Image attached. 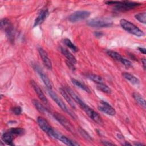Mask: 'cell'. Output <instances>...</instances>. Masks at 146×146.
Segmentation results:
<instances>
[{
	"mask_svg": "<svg viewBox=\"0 0 146 146\" xmlns=\"http://www.w3.org/2000/svg\"><path fill=\"white\" fill-rule=\"evenodd\" d=\"M79 132V133L82 135V137H83L86 140H88V141H92V138L90 136V135L83 129L81 128H79L78 129Z\"/></svg>",
	"mask_w": 146,
	"mask_h": 146,
	"instance_id": "obj_28",
	"label": "cell"
},
{
	"mask_svg": "<svg viewBox=\"0 0 146 146\" xmlns=\"http://www.w3.org/2000/svg\"><path fill=\"white\" fill-rule=\"evenodd\" d=\"M141 3L135 2H131V1H119V3L116 5L115 7V10L119 11H124L129 10H131L138 6H140Z\"/></svg>",
	"mask_w": 146,
	"mask_h": 146,
	"instance_id": "obj_8",
	"label": "cell"
},
{
	"mask_svg": "<svg viewBox=\"0 0 146 146\" xmlns=\"http://www.w3.org/2000/svg\"><path fill=\"white\" fill-rule=\"evenodd\" d=\"M94 35L95 36V37H97V38H100V37H102L103 35V34L100 32V31H95L94 33Z\"/></svg>",
	"mask_w": 146,
	"mask_h": 146,
	"instance_id": "obj_32",
	"label": "cell"
},
{
	"mask_svg": "<svg viewBox=\"0 0 146 146\" xmlns=\"http://www.w3.org/2000/svg\"><path fill=\"white\" fill-rule=\"evenodd\" d=\"M48 10L47 9H43L40 11L38 16L36 17V18L35 19L33 26L35 27L42 24L46 19V18L48 17Z\"/></svg>",
	"mask_w": 146,
	"mask_h": 146,
	"instance_id": "obj_14",
	"label": "cell"
},
{
	"mask_svg": "<svg viewBox=\"0 0 146 146\" xmlns=\"http://www.w3.org/2000/svg\"><path fill=\"white\" fill-rule=\"evenodd\" d=\"M78 104H79V107L81 108V109L94 121H95L96 123L98 124L99 125H103V121L98 113H97L93 109H92L91 107H90L83 100L82 102H80Z\"/></svg>",
	"mask_w": 146,
	"mask_h": 146,
	"instance_id": "obj_1",
	"label": "cell"
},
{
	"mask_svg": "<svg viewBox=\"0 0 146 146\" xmlns=\"http://www.w3.org/2000/svg\"><path fill=\"white\" fill-rule=\"evenodd\" d=\"M13 135L9 131L4 133L2 136V140L8 145H13Z\"/></svg>",
	"mask_w": 146,
	"mask_h": 146,
	"instance_id": "obj_20",
	"label": "cell"
},
{
	"mask_svg": "<svg viewBox=\"0 0 146 146\" xmlns=\"http://www.w3.org/2000/svg\"><path fill=\"white\" fill-rule=\"evenodd\" d=\"M120 24L123 29L136 36L141 37L144 35V32L137 26L125 19H121L120 21Z\"/></svg>",
	"mask_w": 146,
	"mask_h": 146,
	"instance_id": "obj_2",
	"label": "cell"
},
{
	"mask_svg": "<svg viewBox=\"0 0 146 146\" xmlns=\"http://www.w3.org/2000/svg\"><path fill=\"white\" fill-rule=\"evenodd\" d=\"M66 63H67V66L69 67V68H70V69H71V70H75V67H74V64L73 63H71L70 62H69V61H66Z\"/></svg>",
	"mask_w": 146,
	"mask_h": 146,
	"instance_id": "obj_31",
	"label": "cell"
},
{
	"mask_svg": "<svg viewBox=\"0 0 146 146\" xmlns=\"http://www.w3.org/2000/svg\"><path fill=\"white\" fill-rule=\"evenodd\" d=\"M30 83L31 85L32 86V87L33 88V89L34 90L35 92H36V94H37L38 98L40 99V100L43 102L44 104H47L48 101H47V99L45 95L44 94L43 92L42 91V90L40 89V88L39 87V86L35 83V81H34L33 80L30 81Z\"/></svg>",
	"mask_w": 146,
	"mask_h": 146,
	"instance_id": "obj_13",
	"label": "cell"
},
{
	"mask_svg": "<svg viewBox=\"0 0 146 146\" xmlns=\"http://www.w3.org/2000/svg\"><path fill=\"white\" fill-rule=\"evenodd\" d=\"M102 143L105 145H115L114 143H111L108 141H102Z\"/></svg>",
	"mask_w": 146,
	"mask_h": 146,
	"instance_id": "obj_33",
	"label": "cell"
},
{
	"mask_svg": "<svg viewBox=\"0 0 146 146\" xmlns=\"http://www.w3.org/2000/svg\"><path fill=\"white\" fill-rule=\"evenodd\" d=\"M137 48H138V50H139L140 52H141L143 53V54H145V48H143V47H139Z\"/></svg>",
	"mask_w": 146,
	"mask_h": 146,
	"instance_id": "obj_34",
	"label": "cell"
},
{
	"mask_svg": "<svg viewBox=\"0 0 146 146\" xmlns=\"http://www.w3.org/2000/svg\"><path fill=\"white\" fill-rule=\"evenodd\" d=\"M10 132H11L13 135H22L24 132H25V130L22 128H19V127H15V128H12L11 129H10V130L9 131Z\"/></svg>",
	"mask_w": 146,
	"mask_h": 146,
	"instance_id": "obj_26",
	"label": "cell"
},
{
	"mask_svg": "<svg viewBox=\"0 0 146 146\" xmlns=\"http://www.w3.org/2000/svg\"><path fill=\"white\" fill-rule=\"evenodd\" d=\"M135 145H137V146H141V145H143L144 144L141 143H140V142H135L133 144Z\"/></svg>",
	"mask_w": 146,
	"mask_h": 146,
	"instance_id": "obj_36",
	"label": "cell"
},
{
	"mask_svg": "<svg viewBox=\"0 0 146 146\" xmlns=\"http://www.w3.org/2000/svg\"><path fill=\"white\" fill-rule=\"evenodd\" d=\"M96 85H97L98 89L100 91H102L103 92H104V93L107 94H110L112 92L111 88L105 84L104 83H103L96 84Z\"/></svg>",
	"mask_w": 146,
	"mask_h": 146,
	"instance_id": "obj_24",
	"label": "cell"
},
{
	"mask_svg": "<svg viewBox=\"0 0 146 146\" xmlns=\"http://www.w3.org/2000/svg\"><path fill=\"white\" fill-rule=\"evenodd\" d=\"M71 82L75 86H76V87H78L80 88V89L83 90L85 92H86L87 93H89V94L91 93V91H90V88L86 85H85L84 83L79 82V80H78L75 79H73V78L71 79Z\"/></svg>",
	"mask_w": 146,
	"mask_h": 146,
	"instance_id": "obj_19",
	"label": "cell"
},
{
	"mask_svg": "<svg viewBox=\"0 0 146 146\" xmlns=\"http://www.w3.org/2000/svg\"><path fill=\"white\" fill-rule=\"evenodd\" d=\"M133 97L134 99L136 100V102L144 110H145V100L143 98V96L137 92H133Z\"/></svg>",
	"mask_w": 146,
	"mask_h": 146,
	"instance_id": "obj_18",
	"label": "cell"
},
{
	"mask_svg": "<svg viewBox=\"0 0 146 146\" xmlns=\"http://www.w3.org/2000/svg\"><path fill=\"white\" fill-rule=\"evenodd\" d=\"M38 51L40 55V56L43 61V63L44 65L49 70H51L52 68V63L49 58L47 53L46 51L42 47L38 48Z\"/></svg>",
	"mask_w": 146,
	"mask_h": 146,
	"instance_id": "obj_12",
	"label": "cell"
},
{
	"mask_svg": "<svg viewBox=\"0 0 146 146\" xmlns=\"http://www.w3.org/2000/svg\"><path fill=\"white\" fill-rule=\"evenodd\" d=\"M37 123L39 127L46 132L50 137H52L55 129H54L49 124L48 121L43 117L39 116L37 119Z\"/></svg>",
	"mask_w": 146,
	"mask_h": 146,
	"instance_id": "obj_7",
	"label": "cell"
},
{
	"mask_svg": "<svg viewBox=\"0 0 146 146\" xmlns=\"http://www.w3.org/2000/svg\"><path fill=\"white\" fill-rule=\"evenodd\" d=\"M98 108L101 112L110 116H114L116 114L115 110L108 103L101 101L98 106Z\"/></svg>",
	"mask_w": 146,
	"mask_h": 146,
	"instance_id": "obj_10",
	"label": "cell"
},
{
	"mask_svg": "<svg viewBox=\"0 0 146 146\" xmlns=\"http://www.w3.org/2000/svg\"><path fill=\"white\" fill-rule=\"evenodd\" d=\"M60 92L61 95L63 96V97L64 98V99L67 101V102L70 104V106L72 108H75V105L74 102V100L71 98V97L70 96V95L67 93V92L66 91L65 89H64L62 87H60L59 88Z\"/></svg>",
	"mask_w": 146,
	"mask_h": 146,
	"instance_id": "obj_15",
	"label": "cell"
},
{
	"mask_svg": "<svg viewBox=\"0 0 146 146\" xmlns=\"http://www.w3.org/2000/svg\"><path fill=\"white\" fill-rule=\"evenodd\" d=\"M63 42L68 47H69L74 52H77L78 51V48L76 47V46H75L69 39H64L63 40Z\"/></svg>",
	"mask_w": 146,
	"mask_h": 146,
	"instance_id": "obj_27",
	"label": "cell"
},
{
	"mask_svg": "<svg viewBox=\"0 0 146 146\" xmlns=\"http://www.w3.org/2000/svg\"><path fill=\"white\" fill-rule=\"evenodd\" d=\"M90 15V13L86 10H79L72 13L68 17L70 22L74 23L80 21L84 20L88 18Z\"/></svg>",
	"mask_w": 146,
	"mask_h": 146,
	"instance_id": "obj_6",
	"label": "cell"
},
{
	"mask_svg": "<svg viewBox=\"0 0 146 146\" xmlns=\"http://www.w3.org/2000/svg\"><path fill=\"white\" fill-rule=\"evenodd\" d=\"M122 75L125 79L128 80L131 83L133 84H139V80L136 76L132 75L131 74L127 72H124L122 73Z\"/></svg>",
	"mask_w": 146,
	"mask_h": 146,
	"instance_id": "obj_17",
	"label": "cell"
},
{
	"mask_svg": "<svg viewBox=\"0 0 146 146\" xmlns=\"http://www.w3.org/2000/svg\"><path fill=\"white\" fill-rule=\"evenodd\" d=\"M47 91L51 98L52 99V100L57 104V105L65 112L67 113L70 115V116H71L73 118H75V115L74 113H72L67 107V106L65 105V104L63 103V102L59 98V96L57 95V94L54 92L52 89H47Z\"/></svg>",
	"mask_w": 146,
	"mask_h": 146,
	"instance_id": "obj_3",
	"label": "cell"
},
{
	"mask_svg": "<svg viewBox=\"0 0 146 146\" xmlns=\"http://www.w3.org/2000/svg\"><path fill=\"white\" fill-rule=\"evenodd\" d=\"M135 17L140 22L143 23V24L146 23V14L145 12L137 13L135 15Z\"/></svg>",
	"mask_w": 146,
	"mask_h": 146,
	"instance_id": "obj_25",
	"label": "cell"
},
{
	"mask_svg": "<svg viewBox=\"0 0 146 146\" xmlns=\"http://www.w3.org/2000/svg\"><path fill=\"white\" fill-rule=\"evenodd\" d=\"M87 24L92 27L103 28L111 26L112 22L103 18H93L87 21Z\"/></svg>",
	"mask_w": 146,
	"mask_h": 146,
	"instance_id": "obj_4",
	"label": "cell"
},
{
	"mask_svg": "<svg viewBox=\"0 0 146 146\" xmlns=\"http://www.w3.org/2000/svg\"><path fill=\"white\" fill-rule=\"evenodd\" d=\"M33 104L37 109V110L42 113H46L48 112V110L37 100H33Z\"/></svg>",
	"mask_w": 146,
	"mask_h": 146,
	"instance_id": "obj_21",
	"label": "cell"
},
{
	"mask_svg": "<svg viewBox=\"0 0 146 146\" xmlns=\"http://www.w3.org/2000/svg\"><path fill=\"white\" fill-rule=\"evenodd\" d=\"M87 77H88V79H90L92 81L94 82L96 84L103 83H104L103 79L101 76H100L98 75H95V74H88L87 75Z\"/></svg>",
	"mask_w": 146,
	"mask_h": 146,
	"instance_id": "obj_23",
	"label": "cell"
},
{
	"mask_svg": "<svg viewBox=\"0 0 146 146\" xmlns=\"http://www.w3.org/2000/svg\"><path fill=\"white\" fill-rule=\"evenodd\" d=\"M106 53L107 54V55H108L110 56H111L112 59H113L119 61V62H121V60L123 58L120 54H119L118 52H117L116 51H112V50H107L106 51Z\"/></svg>",
	"mask_w": 146,
	"mask_h": 146,
	"instance_id": "obj_22",
	"label": "cell"
},
{
	"mask_svg": "<svg viewBox=\"0 0 146 146\" xmlns=\"http://www.w3.org/2000/svg\"><path fill=\"white\" fill-rule=\"evenodd\" d=\"M141 63H142L143 68L145 70V66H146V60H145V58H143V59H141Z\"/></svg>",
	"mask_w": 146,
	"mask_h": 146,
	"instance_id": "obj_35",
	"label": "cell"
},
{
	"mask_svg": "<svg viewBox=\"0 0 146 146\" xmlns=\"http://www.w3.org/2000/svg\"><path fill=\"white\" fill-rule=\"evenodd\" d=\"M33 68L35 70V71L38 74L39 76L40 77L41 79L42 80L43 82L46 86L47 89H52V84L50 80L49 79L47 75L45 74V72L43 71V70L40 68L38 64H34Z\"/></svg>",
	"mask_w": 146,
	"mask_h": 146,
	"instance_id": "obj_9",
	"label": "cell"
},
{
	"mask_svg": "<svg viewBox=\"0 0 146 146\" xmlns=\"http://www.w3.org/2000/svg\"><path fill=\"white\" fill-rule=\"evenodd\" d=\"M55 139H58V140L60 141L63 143L67 145H79L78 143H76L75 141H72L70 139L68 138L66 136L63 135L59 132H58L57 131L55 130L54 134H53V137Z\"/></svg>",
	"mask_w": 146,
	"mask_h": 146,
	"instance_id": "obj_11",
	"label": "cell"
},
{
	"mask_svg": "<svg viewBox=\"0 0 146 146\" xmlns=\"http://www.w3.org/2000/svg\"><path fill=\"white\" fill-rule=\"evenodd\" d=\"M53 117L55 118L56 120H57L63 127L65 128L68 131L70 132L71 133L74 134L75 129L72 125L71 124V123L62 115L60 113H59L58 112H55L53 113Z\"/></svg>",
	"mask_w": 146,
	"mask_h": 146,
	"instance_id": "obj_5",
	"label": "cell"
},
{
	"mask_svg": "<svg viewBox=\"0 0 146 146\" xmlns=\"http://www.w3.org/2000/svg\"><path fill=\"white\" fill-rule=\"evenodd\" d=\"M12 111L15 115H19L22 113V108L19 106H16L13 108Z\"/></svg>",
	"mask_w": 146,
	"mask_h": 146,
	"instance_id": "obj_30",
	"label": "cell"
},
{
	"mask_svg": "<svg viewBox=\"0 0 146 146\" xmlns=\"http://www.w3.org/2000/svg\"><path fill=\"white\" fill-rule=\"evenodd\" d=\"M124 66H125L126 67H131L132 66V64L131 63V62H130L129 60L127 59H125V58H123L122 60H121L120 62Z\"/></svg>",
	"mask_w": 146,
	"mask_h": 146,
	"instance_id": "obj_29",
	"label": "cell"
},
{
	"mask_svg": "<svg viewBox=\"0 0 146 146\" xmlns=\"http://www.w3.org/2000/svg\"><path fill=\"white\" fill-rule=\"evenodd\" d=\"M60 51L62 53V54L66 58V59H67L68 61L70 62L71 63H73L74 64L76 63V59L75 58V56L67 49H66L63 47H61Z\"/></svg>",
	"mask_w": 146,
	"mask_h": 146,
	"instance_id": "obj_16",
	"label": "cell"
},
{
	"mask_svg": "<svg viewBox=\"0 0 146 146\" xmlns=\"http://www.w3.org/2000/svg\"><path fill=\"white\" fill-rule=\"evenodd\" d=\"M124 145H131V144H130V143H127V142H125V143L124 144Z\"/></svg>",
	"mask_w": 146,
	"mask_h": 146,
	"instance_id": "obj_37",
	"label": "cell"
}]
</instances>
